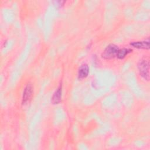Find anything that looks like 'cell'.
I'll use <instances>...</instances> for the list:
<instances>
[{"mask_svg": "<svg viewBox=\"0 0 150 150\" xmlns=\"http://www.w3.org/2000/svg\"><path fill=\"white\" fill-rule=\"evenodd\" d=\"M138 69L140 76L145 80H149V62L146 58L141 59L138 63Z\"/></svg>", "mask_w": 150, "mask_h": 150, "instance_id": "6da1fadb", "label": "cell"}, {"mask_svg": "<svg viewBox=\"0 0 150 150\" xmlns=\"http://www.w3.org/2000/svg\"><path fill=\"white\" fill-rule=\"evenodd\" d=\"M119 50L118 46L114 44H110L104 49L101 54V57L106 60L112 59L117 56V52Z\"/></svg>", "mask_w": 150, "mask_h": 150, "instance_id": "7a4b0ae2", "label": "cell"}, {"mask_svg": "<svg viewBox=\"0 0 150 150\" xmlns=\"http://www.w3.org/2000/svg\"><path fill=\"white\" fill-rule=\"evenodd\" d=\"M33 93V87L31 84H28L25 87L24 91L23 92L22 99V104H25L32 97Z\"/></svg>", "mask_w": 150, "mask_h": 150, "instance_id": "3957f363", "label": "cell"}, {"mask_svg": "<svg viewBox=\"0 0 150 150\" xmlns=\"http://www.w3.org/2000/svg\"><path fill=\"white\" fill-rule=\"evenodd\" d=\"M130 45L137 49H149V40L147 39V40L144 41H136L132 42L130 43Z\"/></svg>", "mask_w": 150, "mask_h": 150, "instance_id": "277c9868", "label": "cell"}, {"mask_svg": "<svg viewBox=\"0 0 150 150\" xmlns=\"http://www.w3.org/2000/svg\"><path fill=\"white\" fill-rule=\"evenodd\" d=\"M62 84H60L52 96L51 102L53 104H57L60 102L61 98H62Z\"/></svg>", "mask_w": 150, "mask_h": 150, "instance_id": "5b68a950", "label": "cell"}, {"mask_svg": "<svg viewBox=\"0 0 150 150\" xmlns=\"http://www.w3.org/2000/svg\"><path fill=\"white\" fill-rule=\"evenodd\" d=\"M89 73V67L87 64H83L80 66L78 71V77L79 79H83L87 77Z\"/></svg>", "mask_w": 150, "mask_h": 150, "instance_id": "8992f818", "label": "cell"}, {"mask_svg": "<svg viewBox=\"0 0 150 150\" xmlns=\"http://www.w3.org/2000/svg\"><path fill=\"white\" fill-rule=\"evenodd\" d=\"M132 50L129 48H122V49H119L117 54V57L120 59H122L127 55H128L129 53H131Z\"/></svg>", "mask_w": 150, "mask_h": 150, "instance_id": "52a82bcc", "label": "cell"}]
</instances>
